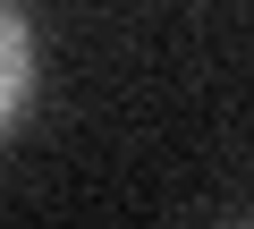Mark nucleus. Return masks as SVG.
Returning <instances> with one entry per match:
<instances>
[{
    "label": "nucleus",
    "mask_w": 254,
    "mask_h": 229,
    "mask_svg": "<svg viewBox=\"0 0 254 229\" xmlns=\"http://www.w3.org/2000/svg\"><path fill=\"white\" fill-rule=\"evenodd\" d=\"M26 102H34V26L0 0V136L26 119Z\"/></svg>",
    "instance_id": "f257e3e1"
}]
</instances>
